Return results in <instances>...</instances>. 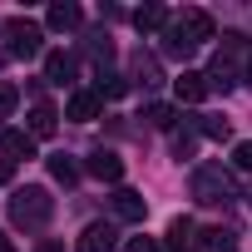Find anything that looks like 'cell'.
Masks as SVG:
<instances>
[{"mask_svg":"<svg viewBox=\"0 0 252 252\" xmlns=\"http://www.w3.org/2000/svg\"><path fill=\"white\" fill-rule=\"evenodd\" d=\"M203 40H213V15L208 10H178L173 20H168V30H163V50L168 55H193Z\"/></svg>","mask_w":252,"mask_h":252,"instance_id":"cell-1","label":"cell"},{"mask_svg":"<svg viewBox=\"0 0 252 252\" xmlns=\"http://www.w3.org/2000/svg\"><path fill=\"white\" fill-rule=\"evenodd\" d=\"M50 218H55V198H50L40 183H25V188H15V193H10V222H15V227L40 232Z\"/></svg>","mask_w":252,"mask_h":252,"instance_id":"cell-2","label":"cell"},{"mask_svg":"<svg viewBox=\"0 0 252 252\" xmlns=\"http://www.w3.org/2000/svg\"><path fill=\"white\" fill-rule=\"evenodd\" d=\"M193 198L208 203V208H213V203H227V198H232V173H227L222 163H198V168H193Z\"/></svg>","mask_w":252,"mask_h":252,"instance_id":"cell-3","label":"cell"},{"mask_svg":"<svg viewBox=\"0 0 252 252\" xmlns=\"http://www.w3.org/2000/svg\"><path fill=\"white\" fill-rule=\"evenodd\" d=\"M5 35H10L5 55H15V60H30V55H40V40H45V30H40L35 20H10V25H5Z\"/></svg>","mask_w":252,"mask_h":252,"instance_id":"cell-4","label":"cell"},{"mask_svg":"<svg viewBox=\"0 0 252 252\" xmlns=\"http://www.w3.org/2000/svg\"><path fill=\"white\" fill-rule=\"evenodd\" d=\"M173 94H178L183 104H203V99L213 94V84H208V74H198V69H183V74L173 79Z\"/></svg>","mask_w":252,"mask_h":252,"instance_id":"cell-5","label":"cell"},{"mask_svg":"<svg viewBox=\"0 0 252 252\" xmlns=\"http://www.w3.org/2000/svg\"><path fill=\"white\" fill-rule=\"evenodd\" d=\"M99 109H104L99 89H74V94H69V104H64V114H69L74 124H89V119H99Z\"/></svg>","mask_w":252,"mask_h":252,"instance_id":"cell-6","label":"cell"},{"mask_svg":"<svg viewBox=\"0 0 252 252\" xmlns=\"http://www.w3.org/2000/svg\"><path fill=\"white\" fill-rule=\"evenodd\" d=\"M119 247V232L109 227V222H89L84 232H79V247L74 252H114Z\"/></svg>","mask_w":252,"mask_h":252,"instance_id":"cell-7","label":"cell"},{"mask_svg":"<svg viewBox=\"0 0 252 252\" xmlns=\"http://www.w3.org/2000/svg\"><path fill=\"white\" fill-rule=\"evenodd\" d=\"M0 154H5L10 163L35 158V139H30V129H0Z\"/></svg>","mask_w":252,"mask_h":252,"instance_id":"cell-8","label":"cell"},{"mask_svg":"<svg viewBox=\"0 0 252 252\" xmlns=\"http://www.w3.org/2000/svg\"><path fill=\"white\" fill-rule=\"evenodd\" d=\"M89 173H94L99 183H119V178H124V158H119L114 149H94V154H89Z\"/></svg>","mask_w":252,"mask_h":252,"instance_id":"cell-9","label":"cell"},{"mask_svg":"<svg viewBox=\"0 0 252 252\" xmlns=\"http://www.w3.org/2000/svg\"><path fill=\"white\" fill-rule=\"evenodd\" d=\"M144 213H149V203H144L139 188H119V193H114V218H124V222H144Z\"/></svg>","mask_w":252,"mask_h":252,"instance_id":"cell-10","label":"cell"},{"mask_svg":"<svg viewBox=\"0 0 252 252\" xmlns=\"http://www.w3.org/2000/svg\"><path fill=\"white\" fill-rule=\"evenodd\" d=\"M163 242H168L163 252H193V247H198V227H193V218H173Z\"/></svg>","mask_w":252,"mask_h":252,"instance_id":"cell-11","label":"cell"},{"mask_svg":"<svg viewBox=\"0 0 252 252\" xmlns=\"http://www.w3.org/2000/svg\"><path fill=\"white\" fill-rule=\"evenodd\" d=\"M60 129V109L55 104H35L30 109V139H50Z\"/></svg>","mask_w":252,"mask_h":252,"instance_id":"cell-12","label":"cell"},{"mask_svg":"<svg viewBox=\"0 0 252 252\" xmlns=\"http://www.w3.org/2000/svg\"><path fill=\"white\" fill-rule=\"evenodd\" d=\"M74 79V60L64 50H50L45 55V84H69Z\"/></svg>","mask_w":252,"mask_h":252,"instance_id":"cell-13","label":"cell"},{"mask_svg":"<svg viewBox=\"0 0 252 252\" xmlns=\"http://www.w3.org/2000/svg\"><path fill=\"white\" fill-rule=\"evenodd\" d=\"M168 20H173V15H168L163 5H144V10H134V30H139V35H154V30H168Z\"/></svg>","mask_w":252,"mask_h":252,"instance_id":"cell-14","label":"cell"},{"mask_svg":"<svg viewBox=\"0 0 252 252\" xmlns=\"http://www.w3.org/2000/svg\"><path fill=\"white\" fill-rule=\"evenodd\" d=\"M79 20H84L79 5H50V15H45V25L60 30V35H64V30H79Z\"/></svg>","mask_w":252,"mask_h":252,"instance_id":"cell-15","label":"cell"},{"mask_svg":"<svg viewBox=\"0 0 252 252\" xmlns=\"http://www.w3.org/2000/svg\"><path fill=\"white\" fill-rule=\"evenodd\" d=\"M198 252H237V237L222 232V227H208V232L198 237Z\"/></svg>","mask_w":252,"mask_h":252,"instance_id":"cell-16","label":"cell"},{"mask_svg":"<svg viewBox=\"0 0 252 252\" xmlns=\"http://www.w3.org/2000/svg\"><path fill=\"white\" fill-rule=\"evenodd\" d=\"M134 79H139V84H158V60L139 50V55H134Z\"/></svg>","mask_w":252,"mask_h":252,"instance_id":"cell-17","label":"cell"},{"mask_svg":"<svg viewBox=\"0 0 252 252\" xmlns=\"http://www.w3.org/2000/svg\"><path fill=\"white\" fill-rule=\"evenodd\" d=\"M144 119L154 124V129H173L178 114H173V104H144Z\"/></svg>","mask_w":252,"mask_h":252,"instance_id":"cell-18","label":"cell"},{"mask_svg":"<svg viewBox=\"0 0 252 252\" xmlns=\"http://www.w3.org/2000/svg\"><path fill=\"white\" fill-rule=\"evenodd\" d=\"M50 173H55V178H60L64 188H69V183L79 178V168H74V158H69V154H55V158H50Z\"/></svg>","mask_w":252,"mask_h":252,"instance_id":"cell-19","label":"cell"},{"mask_svg":"<svg viewBox=\"0 0 252 252\" xmlns=\"http://www.w3.org/2000/svg\"><path fill=\"white\" fill-rule=\"evenodd\" d=\"M198 134H208V139H227V119H218V114H203V119H198Z\"/></svg>","mask_w":252,"mask_h":252,"instance_id":"cell-20","label":"cell"},{"mask_svg":"<svg viewBox=\"0 0 252 252\" xmlns=\"http://www.w3.org/2000/svg\"><path fill=\"white\" fill-rule=\"evenodd\" d=\"M84 50H89L99 64H109V60H114V45H109V35H89V45H84Z\"/></svg>","mask_w":252,"mask_h":252,"instance_id":"cell-21","label":"cell"},{"mask_svg":"<svg viewBox=\"0 0 252 252\" xmlns=\"http://www.w3.org/2000/svg\"><path fill=\"white\" fill-rule=\"evenodd\" d=\"M15 104H20V89H15L10 79H0V119H5V114H15Z\"/></svg>","mask_w":252,"mask_h":252,"instance_id":"cell-22","label":"cell"},{"mask_svg":"<svg viewBox=\"0 0 252 252\" xmlns=\"http://www.w3.org/2000/svg\"><path fill=\"white\" fill-rule=\"evenodd\" d=\"M232 163H237L242 173H252V139H242V144L232 149Z\"/></svg>","mask_w":252,"mask_h":252,"instance_id":"cell-23","label":"cell"},{"mask_svg":"<svg viewBox=\"0 0 252 252\" xmlns=\"http://www.w3.org/2000/svg\"><path fill=\"white\" fill-rule=\"evenodd\" d=\"M124 252H158V242H154V237H129Z\"/></svg>","mask_w":252,"mask_h":252,"instance_id":"cell-24","label":"cell"},{"mask_svg":"<svg viewBox=\"0 0 252 252\" xmlns=\"http://www.w3.org/2000/svg\"><path fill=\"white\" fill-rule=\"evenodd\" d=\"M10 173H15V163H10V158H0V183H10Z\"/></svg>","mask_w":252,"mask_h":252,"instance_id":"cell-25","label":"cell"},{"mask_svg":"<svg viewBox=\"0 0 252 252\" xmlns=\"http://www.w3.org/2000/svg\"><path fill=\"white\" fill-rule=\"evenodd\" d=\"M0 252H15V242H10V237H5V232H0Z\"/></svg>","mask_w":252,"mask_h":252,"instance_id":"cell-26","label":"cell"},{"mask_svg":"<svg viewBox=\"0 0 252 252\" xmlns=\"http://www.w3.org/2000/svg\"><path fill=\"white\" fill-rule=\"evenodd\" d=\"M35 252H60V247H55V242H40V247H35Z\"/></svg>","mask_w":252,"mask_h":252,"instance_id":"cell-27","label":"cell"},{"mask_svg":"<svg viewBox=\"0 0 252 252\" xmlns=\"http://www.w3.org/2000/svg\"><path fill=\"white\" fill-rule=\"evenodd\" d=\"M247 84H252V60H247Z\"/></svg>","mask_w":252,"mask_h":252,"instance_id":"cell-28","label":"cell"},{"mask_svg":"<svg viewBox=\"0 0 252 252\" xmlns=\"http://www.w3.org/2000/svg\"><path fill=\"white\" fill-rule=\"evenodd\" d=\"M247 198H252V193H247Z\"/></svg>","mask_w":252,"mask_h":252,"instance_id":"cell-29","label":"cell"}]
</instances>
